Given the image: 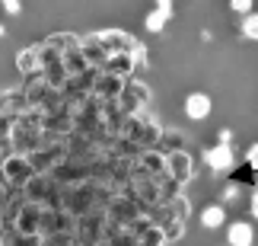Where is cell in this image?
<instances>
[{
	"label": "cell",
	"instance_id": "6da1fadb",
	"mask_svg": "<svg viewBox=\"0 0 258 246\" xmlns=\"http://www.w3.org/2000/svg\"><path fill=\"white\" fill-rule=\"evenodd\" d=\"M204 160L211 163V170H217V173H223V170H233L236 157H233V147L220 141V144H217V147H207V151H204Z\"/></svg>",
	"mask_w": 258,
	"mask_h": 246
},
{
	"label": "cell",
	"instance_id": "7a4b0ae2",
	"mask_svg": "<svg viewBox=\"0 0 258 246\" xmlns=\"http://www.w3.org/2000/svg\"><path fill=\"white\" fill-rule=\"evenodd\" d=\"M211 109H214V103H211V96H207V93H188V96H185V115H188L191 122L207 119V115H211Z\"/></svg>",
	"mask_w": 258,
	"mask_h": 246
},
{
	"label": "cell",
	"instance_id": "3957f363",
	"mask_svg": "<svg viewBox=\"0 0 258 246\" xmlns=\"http://www.w3.org/2000/svg\"><path fill=\"white\" fill-rule=\"evenodd\" d=\"M226 243L230 246H252L255 243V227L249 221H233L226 227Z\"/></svg>",
	"mask_w": 258,
	"mask_h": 246
},
{
	"label": "cell",
	"instance_id": "277c9868",
	"mask_svg": "<svg viewBox=\"0 0 258 246\" xmlns=\"http://www.w3.org/2000/svg\"><path fill=\"white\" fill-rule=\"evenodd\" d=\"M201 224H204L207 230L223 227V224H226V211H223V205H207V208L201 211Z\"/></svg>",
	"mask_w": 258,
	"mask_h": 246
},
{
	"label": "cell",
	"instance_id": "5b68a950",
	"mask_svg": "<svg viewBox=\"0 0 258 246\" xmlns=\"http://www.w3.org/2000/svg\"><path fill=\"white\" fill-rule=\"evenodd\" d=\"M160 7L163 10H153V13L147 16V29H150V32H160L166 26V19H169V0H160Z\"/></svg>",
	"mask_w": 258,
	"mask_h": 246
},
{
	"label": "cell",
	"instance_id": "8992f818",
	"mask_svg": "<svg viewBox=\"0 0 258 246\" xmlns=\"http://www.w3.org/2000/svg\"><path fill=\"white\" fill-rule=\"evenodd\" d=\"M242 35L249 38V42H258V13L255 10L249 16H242Z\"/></svg>",
	"mask_w": 258,
	"mask_h": 246
},
{
	"label": "cell",
	"instance_id": "52a82bcc",
	"mask_svg": "<svg viewBox=\"0 0 258 246\" xmlns=\"http://www.w3.org/2000/svg\"><path fill=\"white\" fill-rule=\"evenodd\" d=\"M252 7H255V0H230V10H233V13H239V16H249Z\"/></svg>",
	"mask_w": 258,
	"mask_h": 246
},
{
	"label": "cell",
	"instance_id": "ba28073f",
	"mask_svg": "<svg viewBox=\"0 0 258 246\" xmlns=\"http://www.w3.org/2000/svg\"><path fill=\"white\" fill-rule=\"evenodd\" d=\"M245 163H249L252 170H258V144H252L249 151H245Z\"/></svg>",
	"mask_w": 258,
	"mask_h": 246
},
{
	"label": "cell",
	"instance_id": "9c48e42d",
	"mask_svg": "<svg viewBox=\"0 0 258 246\" xmlns=\"http://www.w3.org/2000/svg\"><path fill=\"white\" fill-rule=\"evenodd\" d=\"M249 211H252V218L258 221V189L252 192V199H249Z\"/></svg>",
	"mask_w": 258,
	"mask_h": 246
},
{
	"label": "cell",
	"instance_id": "30bf717a",
	"mask_svg": "<svg viewBox=\"0 0 258 246\" xmlns=\"http://www.w3.org/2000/svg\"><path fill=\"white\" fill-rule=\"evenodd\" d=\"M7 10L10 13H19V0H7Z\"/></svg>",
	"mask_w": 258,
	"mask_h": 246
},
{
	"label": "cell",
	"instance_id": "8fae6325",
	"mask_svg": "<svg viewBox=\"0 0 258 246\" xmlns=\"http://www.w3.org/2000/svg\"><path fill=\"white\" fill-rule=\"evenodd\" d=\"M0 35H4V26H0Z\"/></svg>",
	"mask_w": 258,
	"mask_h": 246
}]
</instances>
